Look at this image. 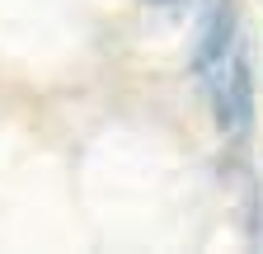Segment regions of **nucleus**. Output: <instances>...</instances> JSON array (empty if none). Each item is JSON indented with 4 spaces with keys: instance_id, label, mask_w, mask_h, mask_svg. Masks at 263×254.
Wrapping results in <instances>:
<instances>
[{
    "instance_id": "f257e3e1",
    "label": "nucleus",
    "mask_w": 263,
    "mask_h": 254,
    "mask_svg": "<svg viewBox=\"0 0 263 254\" xmlns=\"http://www.w3.org/2000/svg\"><path fill=\"white\" fill-rule=\"evenodd\" d=\"M193 71H197V80L207 89L216 127L226 137H249V127H254V71H249L245 43L235 38L226 52L207 57L202 66H193Z\"/></svg>"
},
{
    "instance_id": "f03ea898",
    "label": "nucleus",
    "mask_w": 263,
    "mask_h": 254,
    "mask_svg": "<svg viewBox=\"0 0 263 254\" xmlns=\"http://www.w3.org/2000/svg\"><path fill=\"white\" fill-rule=\"evenodd\" d=\"M151 5H170V0H151Z\"/></svg>"
}]
</instances>
